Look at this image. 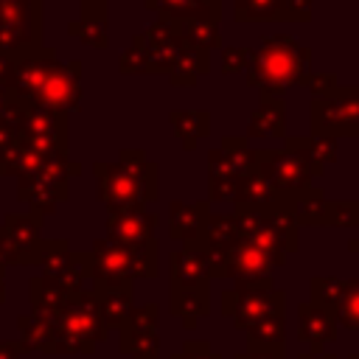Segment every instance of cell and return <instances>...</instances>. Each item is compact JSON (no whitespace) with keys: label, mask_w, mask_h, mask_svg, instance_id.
<instances>
[{"label":"cell","mask_w":359,"mask_h":359,"mask_svg":"<svg viewBox=\"0 0 359 359\" xmlns=\"http://www.w3.org/2000/svg\"><path fill=\"white\" fill-rule=\"evenodd\" d=\"M171 238L180 241H196L202 236V227L208 222V205H188V202H171Z\"/></svg>","instance_id":"obj_20"},{"label":"cell","mask_w":359,"mask_h":359,"mask_svg":"<svg viewBox=\"0 0 359 359\" xmlns=\"http://www.w3.org/2000/svg\"><path fill=\"white\" fill-rule=\"evenodd\" d=\"M294 210V222L297 224H309V227H351L359 224V202H328L320 188H314L311 194H306L303 199H297L292 205Z\"/></svg>","instance_id":"obj_11"},{"label":"cell","mask_w":359,"mask_h":359,"mask_svg":"<svg viewBox=\"0 0 359 359\" xmlns=\"http://www.w3.org/2000/svg\"><path fill=\"white\" fill-rule=\"evenodd\" d=\"M258 168L269 177V182L275 185L280 199L289 205H294L297 199H303L306 194L314 191V185H311L314 171H311L309 160L303 157V151L297 149L294 137H289L283 149H261Z\"/></svg>","instance_id":"obj_8"},{"label":"cell","mask_w":359,"mask_h":359,"mask_svg":"<svg viewBox=\"0 0 359 359\" xmlns=\"http://www.w3.org/2000/svg\"><path fill=\"white\" fill-rule=\"evenodd\" d=\"M208 289H171V314L185 323V328H194L202 314H208Z\"/></svg>","instance_id":"obj_24"},{"label":"cell","mask_w":359,"mask_h":359,"mask_svg":"<svg viewBox=\"0 0 359 359\" xmlns=\"http://www.w3.org/2000/svg\"><path fill=\"white\" fill-rule=\"evenodd\" d=\"M42 50V0H0V56L20 62Z\"/></svg>","instance_id":"obj_7"},{"label":"cell","mask_w":359,"mask_h":359,"mask_svg":"<svg viewBox=\"0 0 359 359\" xmlns=\"http://www.w3.org/2000/svg\"><path fill=\"white\" fill-rule=\"evenodd\" d=\"M311 132L323 137H359V87H337L314 98Z\"/></svg>","instance_id":"obj_9"},{"label":"cell","mask_w":359,"mask_h":359,"mask_svg":"<svg viewBox=\"0 0 359 359\" xmlns=\"http://www.w3.org/2000/svg\"><path fill=\"white\" fill-rule=\"evenodd\" d=\"M98 199L112 208H146L157 199V165L146 160L143 151H121L118 163H98Z\"/></svg>","instance_id":"obj_3"},{"label":"cell","mask_w":359,"mask_h":359,"mask_svg":"<svg viewBox=\"0 0 359 359\" xmlns=\"http://www.w3.org/2000/svg\"><path fill=\"white\" fill-rule=\"evenodd\" d=\"M81 3H107V0H81Z\"/></svg>","instance_id":"obj_36"},{"label":"cell","mask_w":359,"mask_h":359,"mask_svg":"<svg viewBox=\"0 0 359 359\" xmlns=\"http://www.w3.org/2000/svg\"><path fill=\"white\" fill-rule=\"evenodd\" d=\"M157 275V241L140 244H115L109 238L95 241L87 252V278L95 280V289L132 286L135 278Z\"/></svg>","instance_id":"obj_4"},{"label":"cell","mask_w":359,"mask_h":359,"mask_svg":"<svg viewBox=\"0 0 359 359\" xmlns=\"http://www.w3.org/2000/svg\"><path fill=\"white\" fill-rule=\"evenodd\" d=\"M98 297V314L107 328H121L132 311V286H109L95 289Z\"/></svg>","instance_id":"obj_22"},{"label":"cell","mask_w":359,"mask_h":359,"mask_svg":"<svg viewBox=\"0 0 359 359\" xmlns=\"http://www.w3.org/2000/svg\"><path fill=\"white\" fill-rule=\"evenodd\" d=\"M22 353H25V348L20 339L17 342H0V359H20Z\"/></svg>","instance_id":"obj_31"},{"label":"cell","mask_w":359,"mask_h":359,"mask_svg":"<svg viewBox=\"0 0 359 359\" xmlns=\"http://www.w3.org/2000/svg\"><path fill=\"white\" fill-rule=\"evenodd\" d=\"M8 107H11V98H8V95H6L3 90H0V118H3L6 112H8Z\"/></svg>","instance_id":"obj_32"},{"label":"cell","mask_w":359,"mask_h":359,"mask_svg":"<svg viewBox=\"0 0 359 359\" xmlns=\"http://www.w3.org/2000/svg\"><path fill=\"white\" fill-rule=\"evenodd\" d=\"M311 50L289 34L264 36L247 65V81L261 93H283L289 84H306Z\"/></svg>","instance_id":"obj_2"},{"label":"cell","mask_w":359,"mask_h":359,"mask_svg":"<svg viewBox=\"0 0 359 359\" xmlns=\"http://www.w3.org/2000/svg\"><path fill=\"white\" fill-rule=\"evenodd\" d=\"M351 250H353V252H359V238H353V241H351Z\"/></svg>","instance_id":"obj_35"},{"label":"cell","mask_w":359,"mask_h":359,"mask_svg":"<svg viewBox=\"0 0 359 359\" xmlns=\"http://www.w3.org/2000/svg\"><path fill=\"white\" fill-rule=\"evenodd\" d=\"M233 8L238 22H306L311 17V0H233Z\"/></svg>","instance_id":"obj_13"},{"label":"cell","mask_w":359,"mask_h":359,"mask_svg":"<svg viewBox=\"0 0 359 359\" xmlns=\"http://www.w3.org/2000/svg\"><path fill=\"white\" fill-rule=\"evenodd\" d=\"M79 292H81V289H70V286H65V283H59V280L42 275V278L31 280V314L48 320V317H53L56 311H62Z\"/></svg>","instance_id":"obj_18"},{"label":"cell","mask_w":359,"mask_h":359,"mask_svg":"<svg viewBox=\"0 0 359 359\" xmlns=\"http://www.w3.org/2000/svg\"><path fill=\"white\" fill-rule=\"evenodd\" d=\"M157 216L146 208H112L107 216V238L115 244H140L154 238Z\"/></svg>","instance_id":"obj_15"},{"label":"cell","mask_w":359,"mask_h":359,"mask_svg":"<svg viewBox=\"0 0 359 359\" xmlns=\"http://www.w3.org/2000/svg\"><path fill=\"white\" fill-rule=\"evenodd\" d=\"M351 359H359V353H353V356H351Z\"/></svg>","instance_id":"obj_37"},{"label":"cell","mask_w":359,"mask_h":359,"mask_svg":"<svg viewBox=\"0 0 359 359\" xmlns=\"http://www.w3.org/2000/svg\"><path fill=\"white\" fill-rule=\"evenodd\" d=\"M210 278V258L199 244L188 241L171 255V289H208Z\"/></svg>","instance_id":"obj_16"},{"label":"cell","mask_w":359,"mask_h":359,"mask_svg":"<svg viewBox=\"0 0 359 359\" xmlns=\"http://www.w3.org/2000/svg\"><path fill=\"white\" fill-rule=\"evenodd\" d=\"M45 241L39 238V216H6L0 224V255L6 264H39Z\"/></svg>","instance_id":"obj_10"},{"label":"cell","mask_w":359,"mask_h":359,"mask_svg":"<svg viewBox=\"0 0 359 359\" xmlns=\"http://www.w3.org/2000/svg\"><path fill=\"white\" fill-rule=\"evenodd\" d=\"M79 76H81L79 62L62 65L53 50L42 48L34 56L11 62L3 93L25 109H50L62 115L65 109H76L81 101Z\"/></svg>","instance_id":"obj_1"},{"label":"cell","mask_w":359,"mask_h":359,"mask_svg":"<svg viewBox=\"0 0 359 359\" xmlns=\"http://www.w3.org/2000/svg\"><path fill=\"white\" fill-rule=\"evenodd\" d=\"M174 135L185 149H196V140L208 135V112H174Z\"/></svg>","instance_id":"obj_26"},{"label":"cell","mask_w":359,"mask_h":359,"mask_svg":"<svg viewBox=\"0 0 359 359\" xmlns=\"http://www.w3.org/2000/svg\"><path fill=\"white\" fill-rule=\"evenodd\" d=\"M84 14L79 22H70V34L79 36L90 48L107 45V3H81Z\"/></svg>","instance_id":"obj_21"},{"label":"cell","mask_w":359,"mask_h":359,"mask_svg":"<svg viewBox=\"0 0 359 359\" xmlns=\"http://www.w3.org/2000/svg\"><path fill=\"white\" fill-rule=\"evenodd\" d=\"M342 294V280L339 278H311V300L314 306H323L328 311H337Z\"/></svg>","instance_id":"obj_28"},{"label":"cell","mask_w":359,"mask_h":359,"mask_svg":"<svg viewBox=\"0 0 359 359\" xmlns=\"http://www.w3.org/2000/svg\"><path fill=\"white\" fill-rule=\"evenodd\" d=\"M45 320V317H42ZM50 345L48 353H93V348L107 337V325L98 314L95 292H79L62 311L48 317Z\"/></svg>","instance_id":"obj_5"},{"label":"cell","mask_w":359,"mask_h":359,"mask_svg":"<svg viewBox=\"0 0 359 359\" xmlns=\"http://www.w3.org/2000/svg\"><path fill=\"white\" fill-rule=\"evenodd\" d=\"M252 50L250 48H224L222 53V73H233V70H247Z\"/></svg>","instance_id":"obj_29"},{"label":"cell","mask_w":359,"mask_h":359,"mask_svg":"<svg viewBox=\"0 0 359 359\" xmlns=\"http://www.w3.org/2000/svg\"><path fill=\"white\" fill-rule=\"evenodd\" d=\"M334 317H337L339 325H345L351 331H359V278L342 283V294H339Z\"/></svg>","instance_id":"obj_27"},{"label":"cell","mask_w":359,"mask_h":359,"mask_svg":"<svg viewBox=\"0 0 359 359\" xmlns=\"http://www.w3.org/2000/svg\"><path fill=\"white\" fill-rule=\"evenodd\" d=\"M121 353L129 359H157V306L129 311L121 325Z\"/></svg>","instance_id":"obj_12"},{"label":"cell","mask_w":359,"mask_h":359,"mask_svg":"<svg viewBox=\"0 0 359 359\" xmlns=\"http://www.w3.org/2000/svg\"><path fill=\"white\" fill-rule=\"evenodd\" d=\"M219 17H222V0H196L194 11L174 22L185 42L210 50L219 48Z\"/></svg>","instance_id":"obj_14"},{"label":"cell","mask_w":359,"mask_h":359,"mask_svg":"<svg viewBox=\"0 0 359 359\" xmlns=\"http://www.w3.org/2000/svg\"><path fill=\"white\" fill-rule=\"evenodd\" d=\"M6 266H8V264H6V258L0 255V300H3V275H6Z\"/></svg>","instance_id":"obj_34"},{"label":"cell","mask_w":359,"mask_h":359,"mask_svg":"<svg viewBox=\"0 0 359 359\" xmlns=\"http://www.w3.org/2000/svg\"><path fill=\"white\" fill-rule=\"evenodd\" d=\"M297 314H300L297 337H300V342L309 345V351H323L328 342L337 339V317H334V311H328L323 306H314V303H300Z\"/></svg>","instance_id":"obj_17"},{"label":"cell","mask_w":359,"mask_h":359,"mask_svg":"<svg viewBox=\"0 0 359 359\" xmlns=\"http://www.w3.org/2000/svg\"><path fill=\"white\" fill-rule=\"evenodd\" d=\"M264 101L250 115V137H278L283 135V93H261Z\"/></svg>","instance_id":"obj_19"},{"label":"cell","mask_w":359,"mask_h":359,"mask_svg":"<svg viewBox=\"0 0 359 359\" xmlns=\"http://www.w3.org/2000/svg\"><path fill=\"white\" fill-rule=\"evenodd\" d=\"M286 294L272 283V278L236 280L233 289L222 292V314L236 328H252L269 317H283Z\"/></svg>","instance_id":"obj_6"},{"label":"cell","mask_w":359,"mask_h":359,"mask_svg":"<svg viewBox=\"0 0 359 359\" xmlns=\"http://www.w3.org/2000/svg\"><path fill=\"white\" fill-rule=\"evenodd\" d=\"M171 359H222L219 353L210 351L208 342H185L180 353H174Z\"/></svg>","instance_id":"obj_30"},{"label":"cell","mask_w":359,"mask_h":359,"mask_svg":"<svg viewBox=\"0 0 359 359\" xmlns=\"http://www.w3.org/2000/svg\"><path fill=\"white\" fill-rule=\"evenodd\" d=\"M250 331V353H264V356H278L283 359V317H269L264 323H255Z\"/></svg>","instance_id":"obj_23"},{"label":"cell","mask_w":359,"mask_h":359,"mask_svg":"<svg viewBox=\"0 0 359 359\" xmlns=\"http://www.w3.org/2000/svg\"><path fill=\"white\" fill-rule=\"evenodd\" d=\"M208 70V50L205 48H196V45H188L182 50V56L177 59L174 70L168 73L171 84L174 87H185V84H196V76Z\"/></svg>","instance_id":"obj_25"},{"label":"cell","mask_w":359,"mask_h":359,"mask_svg":"<svg viewBox=\"0 0 359 359\" xmlns=\"http://www.w3.org/2000/svg\"><path fill=\"white\" fill-rule=\"evenodd\" d=\"M236 359H278V356H264V353H250L247 351V353H238Z\"/></svg>","instance_id":"obj_33"}]
</instances>
